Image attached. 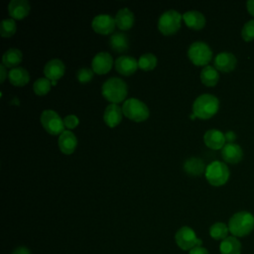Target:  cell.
I'll return each mask as SVG.
<instances>
[{
	"label": "cell",
	"mask_w": 254,
	"mask_h": 254,
	"mask_svg": "<svg viewBox=\"0 0 254 254\" xmlns=\"http://www.w3.org/2000/svg\"><path fill=\"white\" fill-rule=\"evenodd\" d=\"M219 108L218 98L211 93H202L198 95L192 103V113L195 117L208 119L213 116Z\"/></svg>",
	"instance_id": "obj_1"
},
{
	"label": "cell",
	"mask_w": 254,
	"mask_h": 254,
	"mask_svg": "<svg viewBox=\"0 0 254 254\" xmlns=\"http://www.w3.org/2000/svg\"><path fill=\"white\" fill-rule=\"evenodd\" d=\"M101 93L108 101L118 103L124 100L127 96L128 85L122 78L112 76L102 83Z\"/></svg>",
	"instance_id": "obj_2"
},
{
	"label": "cell",
	"mask_w": 254,
	"mask_h": 254,
	"mask_svg": "<svg viewBox=\"0 0 254 254\" xmlns=\"http://www.w3.org/2000/svg\"><path fill=\"white\" fill-rule=\"evenodd\" d=\"M254 228V216L248 211H238L234 213L228 221V229L235 237L248 235Z\"/></svg>",
	"instance_id": "obj_3"
},
{
	"label": "cell",
	"mask_w": 254,
	"mask_h": 254,
	"mask_svg": "<svg viewBox=\"0 0 254 254\" xmlns=\"http://www.w3.org/2000/svg\"><path fill=\"white\" fill-rule=\"evenodd\" d=\"M122 111L127 118L136 122L144 121L150 115V110L147 104L135 97L127 98L123 102Z\"/></svg>",
	"instance_id": "obj_4"
},
{
	"label": "cell",
	"mask_w": 254,
	"mask_h": 254,
	"mask_svg": "<svg viewBox=\"0 0 254 254\" xmlns=\"http://www.w3.org/2000/svg\"><path fill=\"white\" fill-rule=\"evenodd\" d=\"M205 178L212 186H222L229 179V169L223 162L213 161L205 168Z\"/></svg>",
	"instance_id": "obj_5"
},
{
	"label": "cell",
	"mask_w": 254,
	"mask_h": 254,
	"mask_svg": "<svg viewBox=\"0 0 254 254\" xmlns=\"http://www.w3.org/2000/svg\"><path fill=\"white\" fill-rule=\"evenodd\" d=\"M182 19L183 15L177 10H166L158 19V29L164 35H172L180 29Z\"/></svg>",
	"instance_id": "obj_6"
},
{
	"label": "cell",
	"mask_w": 254,
	"mask_h": 254,
	"mask_svg": "<svg viewBox=\"0 0 254 254\" xmlns=\"http://www.w3.org/2000/svg\"><path fill=\"white\" fill-rule=\"evenodd\" d=\"M188 57L194 64L205 66L212 58V51L205 42L195 41L190 45Z\"/></svg>",
	"instance_id": "obj_7"
},
{
	"label": "cell",
	"mask_w": 254,
	"mask_h": 254,
	"mask_svg": "<svg viewBox=\"0 0 254 254\" xmlns=\"http://www.w3.org/2000/svg\"><path fill=\"white\" fill-rule=\"evenodd\" d=\"M40 121L45 130L51 135H59L64 131V119L59 113L53 109H45L42 111Z\"/></svg>",
	"instance_id": "obj_8"
},
{
	"label": "cell",
	"mask_w": 254,
	"mask_h": 254,
	"mask_svg": "<svg viewBox=\"0 0 254 254\" xmlns=\"http://www.w3.org/2000/svg\"><path fill=\"white\" fill-rule=\"evenodd\" d=\"M176 242L178 246L183 250H191L194 247L201 246V239L197 238L195 232L189 226L181 227L176 235H175Z\"/></svg>",
	"instance_id": "obj_9"
},
{
	"label": "cell",
	"mask_w": 254,
	"mask_h": 254,
	"mask_svg": "<svg viewBox=\"0 0 254 254\" xmlns=\"http://www.w3.org/2000/svg\"><path fill=\"white\" fill-rule=\"evenodd\" d=\"M115 18L109 14H98L91 22V26L96 33L99 34H110L115 28Z\"/></svg>",
	"instance_id": "obj_10"
},
{
	"label": "cell",
	"mask_w": 254,
	"mask_h": 254,
	"mask_svg": "<svg viewBox=\"0 0 254 254\" xmlns=\"http://www.w3.org/2000/svg\"><path fill=\"white\" fill-rule=\"evenodd\" d=\"M113 64L112 56L108 52L97 53L91 62V66L94 72L98 74H103L108 72Z\"/></svg>",
	"instance_id": "obj_11"
},
{
	"label": "cell",
	"mask_w": 254,
	"mask_h": 254,
	"mask_svg": "<svg viewBox=\"0 0 254 254\" xmlns=\"http://www.w3.org/2000/svg\"><path fill=\"white\" fill-rule=\"evenodd\" d=\"M214 67L217 70L223 72H229L236 66L237 59L236 57L229 52H221L217 54L213 61Z\"/></svg>",
	"instance_id": "obj_12"
},
{
	"label": "cell",
	"mask_w": 254,
	"mask_h": 254,
	"mask_svg": "<svg viewBox=\"0 0 254 254\" xmlns=\"http://www.w3.org/2000/svg\"><path fill=\"white\" fill-rule=\"evenodd\" d=\"M115 67L116 70L123 74V75H130L132 73H134L137 69L138 65V61L132 57V56H127V55H123L118 57L115 60Z\"/></svg>",
	"instance_id": "obj_13"
},
{
	"label": "cell",
	"mask_w": 254,
	"mask_h": 254,
	"mask_svg": "<svg viewBox=\"0 0 254 254\" xmlns=\"http://www.w3.org/2000/svg\"><path fill=\"white\" fill-rule=\"evenodd\" d=\"M65 70L64 62L60 59H52L48 61L44 66V73L50 80H58L61 78Z\"/></svg>",
	"instance_id": "obj_14"
},
{
	"label": "cell",
	"mask_w": 254,
	"mask_h": 254,
	"mask_svg": "<svg viewBox=\"0 0 254 254\" xmlns=\"http://www.w3.org/2000/svg\"><path fill=\"white\" fill-rule=\"evenodd\" d=\"M58 143H59L60 150L64 154L69 155V154H72L76 148L77 138L72 131L64 130L62 134H60Z\"/></svg>",
	"instance_id": "obj_15"
},
{
	"label": "cell",
	"mask_w": 254,
	"mask_h": 254,
	"mask_svg": "<svg viewBox=\"0 0 254 254\" xmlns=\"http://www.w3.org/2000/svg\"><path fill=\"white\" fill-rule=\"evenodd\" d=\"M31 10L28 0H11L8 3V13L13 19L25 18Z\"/></svg>",
	"instance_id": "obj_16"
},
{
	"label": "cell",
	"mask_w": 254,
	"mask_h": 254,
	"mask_svg": "<svg viewBox=\"0 0 254 254\" xmlns=\"http://www.w3.org/2000/svg\"><path fill=\"white\" fill-rule=\"evenodd\" d=\"M204 144L213 150L222 149L225 145V135L218 129H209L203 135Z\"/></svg>",
	"instance_id": "obj_17"
},
{
	"label": "cell",
	"mask_w": 254,
	"mask_h": 254,
	"mask_svg": "<svg viewBox=\"0 0 254 254\" xmlns=\"http://www.w3.org/2000/svg\"><path fill=\"white\" fill-rule=\"evenodd\" d=\"M222 159L230 164H236L242 160L243 151L238 144L226 143L221 149Z\"/></svg>",
	"instance_id": "obj_18"
},
{
	"label": "cell",
	"mask_w": 254,
	"mask_h": 254,
	"mask_svg": "<svg viewBox=\"0 0 254 254\" xmlns=\"http://www.w3.org/2000/svg\"><path fill=\"white\" fill-rule=\"evenodd\" d=\"M122 107L117 103H110L103 112V120L109 127H115L122 119Z\"/></svg>",
	"instance_id": "obj_19"
},
{
	"label": "cell",
	"mask_w": 254,
	"mask_h": 254,
	"mask_svg": "<svg viewBox=\"0 0 254 254\" xmlns=\"http://www.w3.org/2000/svg\"><path fill=\"white\" fill-rule=\"evenodd\" d=\"M183 19L186 25L191 29L199 30L205 25L204 15L197 10H189L183 14Z\"/></svg>",
	"instance_id": "obj_20"
},
{
	"label": "cell",
	"mask_w": 254,
	"mask_h": 254,
	"mask_svg": "<svg viewBox=\"0 0 254 254\" xmlns=\"http://www.w3.org/2000/svg\"><path fill=\"white\" fill-rule=\"evenodd\" d=\"M114 18H115L116 26L120 30L130 29L133 26L134 20H135L134 13L127 7L119 9Z\"/></svg>",
	"instance_id": "obj_21"
},
{
	"label": "cell",
	"mask_w": 254,
	"mask_h": 254,
	"mask_svg": "<svg viewBox=\"0 0 254 254\" xmlns=\"http://www.w3.org/2000/svg\"><path fill=\"white\" fill-rule=\"evenodd\" d=\"M8 77L12 84L16 86H23L28 83L30 79V73L25 67L16 66L9 70Z\"/></svg>",
	"instance_id": "obj_22"
},
{
	"label": "cell",
	"mask_w": 254,
	"mask_h": 254,
	"mask_svg": "<svg viewBox=\"0 0 254 254\" xmlns=\"http://www.w3.org/2000/svg\"><path fill=\"white\" fill-rule=\"evenodd\" d=\"M109 46L115 52H125L129 48L128 36L123 32H114L109 38Z\"/></svg>",
	"instance_id": "obj_23"
},
{
	"label": "cell",
	"mask_w": 254,
	"mask_h": 254,
	"mask_svg": "<svg viewBox=\"0 0 254 254\" xmlns=\"http://www.w3.org/2000/svg\"><path fill=\"white\" fill-rule=\"evenodd\" d=\"M23 60V53L17 48H10L2 56V64L6 67H16Z\"/></svg>",
	"instance_id": "obj_24"
},
{
	"label": "cell",
	"mask_w": 254,
	"mask_h": 254,
	"mask_svg": "<svg viewBox=\"0 0 254 254\" xmlns=\"http://www.w3.org/2000/svg\"><path fill=\"white\" fill-rule=\"evenodd\" d=\"M205 165L203 161L197 157H190L184 163V170L191 176H199L205 172Z\"/></svg>",
	"instance_id": "obj_25"
},
{
	"label": "cell",
	"mask_w": 254,
	"mask_h": 254,
	"mask_svg": "<svg viewBox=\"0 0 254 254\" xmlns=\"http://www.w3.org/2000/svg\"><path fill=\"white\" fill-rule=\"evenodd\" d=\"M221 254H240L241 243L235 236H227L219 245Z\"/></svg>",
	"instance_id": "obj_26"
},
{
	"label": "cell",
	"mask_w": 254,
	"mask_h": 254,
	"mask_svg": "<svg viewBox=\"0 0 254 254\" xmlns=\"http://www.w3.org/2000/svg\"><path fill=\"white\" fill-rule=\"evenodd\" d=\"M200 80L207 86L215 85L219 80V73L213 65H205L200 71Z\"/></svg>",
	"instance_id": "obj_27"
},
{
	"label": "cell",
	"mask_w": 254,
	"mask_h": 254,
	"mask_svg": "<svg viewBox=\"0 0 254 254\" xmlns=\"http://www.w3.org/2000/svg\"><path fill=\"white\" fill-rule=\"evenodd\" d=\"M228 225L223 222H215L209 228L210 236L215 240H223L228 234Z\"/></svg>",
	"instance_id": "obj_28"
},
{
	"label": "cell",
	"mask_w": 254,
	"mask_h": 254,
	"mask_svg": "<svg viewBox=\"0 0 254 254\" xmlns=\"http://www.w3.org/2000/svg\"><path fill=\"white\" fill-rule=\"evenodd\" d=\"M158 59L153 53H146L140 56L138 60V65L144 70H151L157 65Z\"/></svg>",
	"instance_id": "obj_29"
},
{
	"label": "cell",
	"mask_w": 254,
	"mask_h": 254,
	"mask_svg": "<svg viewBox=\"0 0 254 254\" xmlns=\"http://www.w3.org/2000/svg\"><path fill=\"white\" fill-rule=\"evenodd\" d=\"M17 25L15 19L5 18L0 22V35L2 37H11L16 33Z\"/></svg>",
	"instance_id": "obj_30"
},
{
	"label": "cell",
	"mask_w": 254,
	"mask_h": 254,
	"mask_svg": "<svg viewBox=\"0 0 254 254\" xmlns=\"http://www.w3.org/2000/svg\"><path fill=\"white\" fill-rule=\"evenodd\" d=\"M52 86V80L48 77H39L33 83V89L38 95H45L48 93Z\"/></svg>",
	"instance_id": "obj_31"
},
{
	"label": "cell",
	"mask_w": 254,
	"mask_h": 254,
	"mask_svg": "<svg viewBox=\"0 0 254 254\" xmlns=\"http://www.w3.org/2000/svg\"><path fill=\"white\" fill-rule=\"evenodd\" d=\"M241 36L244 41L250 42L254 40V19L247 21L242 29H241Z\"/></svg>",
	"instance_id": "obj_32"
},
{
	"label": "cell",
	"mask_w": 254,
	"mask_h": 254,
	"mask_svg": "<svg viewBox=\"0 0 254 254\" xmlns=\"http://www.w3.org/2000/svg\"><path fill=\"white\" fill-rule=\"evenodd\" d=\"M93 69L90 67H80L76 71V78L81 83H86L93 77Z\"/></svg>",
	"instance_id": "obj_33"
},
{
	"label": "cell",
	"mask_w": 254,
	"mask_h": 254,
	"mask_svg": "<svg viewBox=\"0 0 254 254\" xmlns=\"http://www.w3.org/2000/svg\"><path fill=\"white\" fill-rule=\"evenodd\" d=\"M64 126L69 130V129H73L75 128L78 123H79V119L76 115L74 114H68L66 115L64 118Z\"/></svg>",
	"instance_id": "obj_34"
},
{
	"label": "cell",
	"mask_w": 254,
	"mask_h": 254,
	"mask_svg": "<svg viewBox=\"0 0 254 254\" xmlns=\"http://www.w3.org/2000/svg\"><path fill=\"white\" fill-rule=\"evenodd\" d=\"M189 254H209V253L205 248H203L201 246H197V247H194L191 250H190Z\"/></svg>",
	"instance_id": "obj_35"
},
{
	"label": "cell",
	"mask_w": 254,
	"mask_h": 254,
	"mask_svg": "<svg viewBox=\"0 0 254 254\" xmlns=\"http://www.w3.org/2000/svg\"><path fill=\"white\" fill-rule=\"evenodd\" d=\"M224 135H225V140L227 143H233V141L236 138L235 133L233 131H227Z\"/></svg>",
	"instance_id": "obj_36"
},
{
	"label": "cell",
	"mask_w": 254,
	"mask_h": 254,
	"mask_svg": "<svg viewBox=\"0 0 254 254\" xmlns=\"http://www.w3.org/2000/svg\"><path fill=\"white\" fill-rule=\"evenodd\" d=\"M12 254H31V252H30V250L27 248V247H18V248H16L13 252H12Z\"/></svg>",
	"instance_id": "obj_37"
},
{
	"label": "cell",
	"mask_w": 254,
	"mask_h": 254,
	"mask_svg": "<svg viewBox=\"0 0 254 254\" xmlns=\"http://www.w3.org/2000/svg\"><path fill=\"white\" fill-rule=\"evenodd\" d=\"M7 75H8V73L6 71V66L3 64H0V81L3 82Z\"/></svg>",
	"instance_id": "obj_38"
},
{
	"label": "cell",
	"mask_w": 254,
	"mask_h": 254,
	"mask_svg": "<svg viewBox=\"0 0 254 254\" xmlns=\"http://www.w3.org/2000/svg\"><path fill=\"white\" fill-rule=\"evenodd\" d=\"M246 7L248 12L254 17V0H248L246 3Z\"/></svg>",
	"instance_id": "obj_39"
},
{
	"label": "cell",
	"mask_w": 254,
	"mask_h": 254,
	"mask_svg": "<svg viewBox=\"0 0 254 254\" xmlns=\"http://www.w3.org/2000/svg\"><path fill=\"white\" fill-rule=\"evenodd\" d=\"M57 84V80H53L52 81V85H56Z\"/></svg>",
	"instance_id": "obj_40"
}]
</instances>
